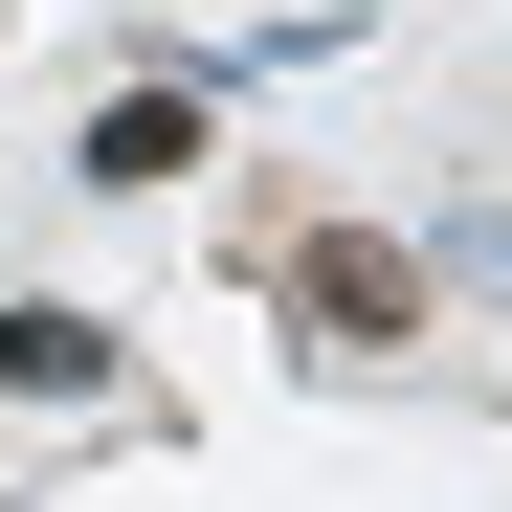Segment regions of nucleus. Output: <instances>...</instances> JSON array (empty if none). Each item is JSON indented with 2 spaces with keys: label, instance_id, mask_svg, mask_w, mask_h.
Instances as JSON below:
<instances>
[{
  "label": "nucleus",
  "instance_id": "nucleus-1",
  "mask_svg": "<svg viewBox=\"0 0 512 512\" xmlns=\"http://www.w3.org/2000/svg\"><path fill=\"white\" fill-rule=\"evenodd\" d=\"M268 290H290L312 357H401V334H423V245H379V223H290Z\"/></svg>",
  "mask_w": 512,
  "mask_h": 512
},
{
  "label": "nucleus",
  "instance_id": "nucleus-2",
  "mask_svg": "<svg viewBox=\"0 0 512 512\" xmlns=\"http://www.w3.org/2000/svg\"><path fill=\"white\" fill-rule=\"evenodd\" d=\"M179 156H201V67H179V90H112V112H90V156H67V179H112V201H156V179H179Z\"/></svg>",
  "mask_w": 512,
  "mask_h": 512
},
{
  "label": "nucleus",
  "instance_id": "nucleus-3",
  "mask_svg": "<svg viewBox=\"0 0 512 512\" xmlns=\"http://www.w3.org/2000/svg\"><path fill=\"white\" fill-rule=\"evenodd\" d=\"M112 379V312H0V401H90Z\"/></svg>",
  "mask_w": 512,
  "mask_h": 512
},
{
  "label": "nucleus",
  "instance_id": "nucleus-4",
  "mask_svg": "<svg viewBox=\"0 0 512 512\" xmlns=\"http://www.w3.org/2000/svg\"><path fill=\"white\" fill-rule=\"evenodd\" d=\"M446 290H490V312H512V201H468V223H446Z\"/></svg>",
  "mask_w": 512,
  "mask_h": 512
}]
</instances>
